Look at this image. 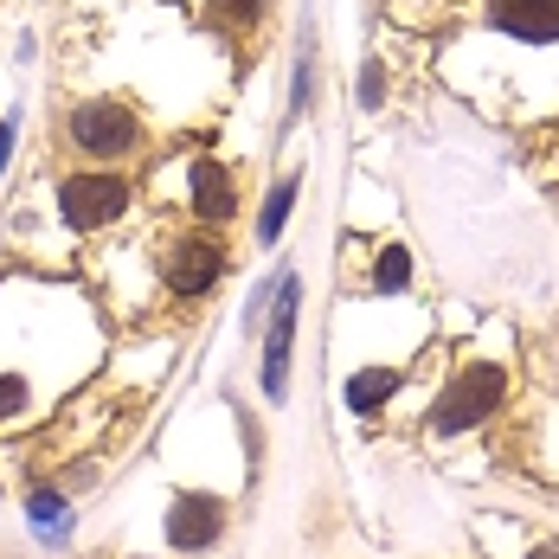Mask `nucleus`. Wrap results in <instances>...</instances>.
<instances>
[{
  "label": "nucleus",
  "instance_id": "nucleus-14",
  "mask_svg": "<svg viewBox=\"0 0 559 559\" xmlns=\"http://www.w3.org/2000/svg\"><path fill=\"white\" fill-rule=\"evenodd\" d=\"M399 289H412V251L405 245H380V258H373V296H399Z\"/></svg>",
  "mask_w": 559,
  "mask_h": 559
},
{
  "label": "nucleus",
  "instance_id": "nucleus-11",
  "mask_svg": "<svg viewBox=\"0 0 559 559\" xmlns=\"http://www.w3.org/2000/svg\"><path fill=\"white\" fill-rule=\"evenodd\" d=\"M302 180H309L302 162H289V168H277V180L264 187V206H258V225H251V231H258V251H271L283 238V225H289L296 200H302Z\"/></svg>",
  "mask_w": 559,
  "mask_h": 559
},
{
  "label": "nucleus",
  "instance_id": "nucleus-3",
  "mask_svg": "<svg viewBox=\"0 0 559 559\" xmlns=\"http://www.w3.org/2000/svg\"><path fill=\"white\" fill-rule=\"evenodd\" d=\"M508 392H514L508 360H463V367L444 380V392L431 399L425 431H431V438H463V431H483V425H489V418L508 405Z\"/></svg>",
  "mask_w": 559,
  "mask_h": 559
},
{
  "label": "nucleus",
  "instance_id": "nucleus-9",
  "mask_svg": "<svg viewBox=\"0 0 559 559\" xmlns=\"http://www.w3.org/2000/svg\"><path fill=\"white\" fill-rule=\"evenodd\" d=\"M193 7H200V26H206V33H219L225 46L258 39V33H264V20L277 13V0H193Z\"/></svg>",
  "mask_w": 559,
  "mask_h": 559
},
{
  "label": "nucleus",
  "instance_id": "nucleus-4",
  "mask_svg": "<svg viewBox=\"0 0 559 559\" xmlns=\"http://www.w3.org/2000/svg\"><path fill=\"white\" fill-rule=\"evenodd\" d=\"M469 26L521 64H559V0H469Z\"/></svg>",
  "mask_w": 559,
  "mask_h": 559
},
{
  "label": "nucleus",
  "instance_id": "nucleus-6",
  "mask_svg": "<svg viewBox=\"0 0 559 559\" xmlns=\"http://www.w3.org/2000/svg\"><path fill=\"white\" fill-rule=\"evenodd\" d=\"M296 322H302V277L277 271V296L264 316V354H258V386L271 405L289 399V354H296Z\"/></svg>",
  "mask_w": 559,
  "mask_h": 559
},
{
  "label": "nucleus",
  "instance_id": "nucleus-1",
  "mask_svg": "<svg viewBox=\"0 0 559 559\" xmlns=\"http://www.w3.org/2000/svg\"><path fill=\"white\" fill-rule=\"evenodd\" d=\"M58 129L84 168H122V162L148 155V122L129 97H78V104H64Z\"/></svg>",
  "mask_w": 559,
  "mask_h": 559
},
{
  "label": "nucleus",
  "instance_id": "nucleus-5",
  "mask_svg": "<svg viewBox=\"0 0 559 559\" xmlns=\"http://www.w3.org/2000/svg\"><path fill=\"white\" fill-rule=\"evenodd\" d=\"M52 206L71 231H110L135 213V180L122 168H71L52 180Z\"/></svg>",
  "mask_w": 559,
  "mask_h": 559
},
{
  "label": "nucleus",
  "instance_id": "nucleus-7",
  "mask_svg": "<svg viewBox=\"0 0 559 559\" xmlns=\"http://www.w3.org/2000/svg\"><path fill=\"white\" fill-rule=\"evenodd\" d=\"M231 527V502L225 496H206V489H180L162 514V540L174 554H213Z\"/></svg>",
  "mask_w": 559,
  "mask_h": 559
},
{
  "label": "nucleus",
  "instance_id": "nucleus-13",
  "mask_svg": "<svg viewBox=\"0 0 559 559\" xmlns=\"http://www.w3.org/2000/svg\"><path fill=\"white\" fill-rule=\"evenodd\" d=\"M405 386V367H360L347 386H341V399H347V412L354 418H380L386 412V399Z\"/></svg>",
  "mask_w": 559,
  "mask_h": 559
},
{
  "label": "nucleus",
  "instance_id": "nucleus-16",
  "mask_svg": "<svg viewBox=\"0 0 559 559\" xmlns=\"http://www.w3.org/2000/svg\"><path fill=\"white\" fill-rule=\"evenodd\" d=\"M271 296H277V277H264L251 296H245V329H251V335L264 329V316H271Z\"/></svg>",
  "mask_w": 559,
  "mask_h": 559
},
{
  "label": "nucleus",
  "instance_id": "nucleus-8",
  "mask_svg": "<svg viewBox=\"0 0 559 559\" xmlns=\"http://www.w3.org/2000/svg\"><path fill=\"white\" fill-rule=\"evenodd\" d=\"M238 180H231V168H225L219 155H193L187 162V219L193 225H213V231H225V225L238 219Z\"/></svg>",
  "mask_w": 559,
  "mask_h": 559
},
{
  "label": "nucleus",
  "instance_id": "nucleus-2",
  "mask_svg": "<svg viewBox=\"0 0 559 559\" xmlns=\"http://www.w3.org/2000/svg\"><path fill=\"white\" fill-rule=\"evenodd\" d=\"M148 264H155V283L180 296V302H200V296H213L231 271V245H225V231L213 225H174L162 231L155 245H148Z\"/></svg>",
  "mask_w": 559,
  "mask_h": 559
},
{
  "label": "nucleus",
  "instance_id": "nucleus-10",
  "mask_svg": "<svg viewBox=\"0 0 559 559\" xmlns=\"http://www.w3.org/2000/svg\"><path fill=\"white\" fill-rule=\"evenodd\" d=\"M316 91H322V52H316V26H302L296 58H289V104H283V129H296L302 116H316Z\"/></svg>",
  "mask_w": 559,
  "mask_h": 559
},
{
  "label": "nucleus",
  "instance_id": "nucleus-18",
  "mask_svg": "<svg viewBox=\"0 0 559 559\" xmlns=\"http://www.w3.org/2000/svg\"><path fill=\"white\" fill-rule=\"evenodd\" d=\"M521 559H559V540H534V547H527Z\"/></svg>",
  "mask_w": 559,
  "mask_h": 559
},
{
  "label": "nucleus",
  "instance_id": "nucleus-12",
  "mask_svg": "<svg viewBox=\"0 0 559 559\" xmlns=\"http://www.w3.org/2000/svg\"><path fill=\"white\" fill-rule=\"evenodd\" d=\"M71 521H78V514H71V496H64L58 483H39V489L26 496V527L39 534V547H64V540H71Z\"/></svg>",
  "mask_w": 559,
  "mask_h": 559
},
{
  "label": "nucleus",
  "instance_id": "nucleus-15",
  "mask_svg": "<svg viewBox=\"0 0 559 559\" xmlns=\"http://www.w3.org/2000/svg\"><path fill=\"white\" fill-rule=\"evenodd\" d=\"M354 110H386V58L367 52L360 58V71H354Z\"/></svg>",
  "mask_w": 559,
  "mask_h": 559
},
{
  "label": "nucleus",
  "instance_id": "nucleus-17",
  "mask_svg": "<svg viewBox=\"0 0 559 559\" xmlns=\"http://www.w3.org/2000/svg\"><path fill=\"white\" fill-rule=\"evenodd\" d=\"M13 142H20V116H0V180L13 168Z\"/></svg>",
  "mask_w": 559,
  "mask_h": 559
}]
</instances>
